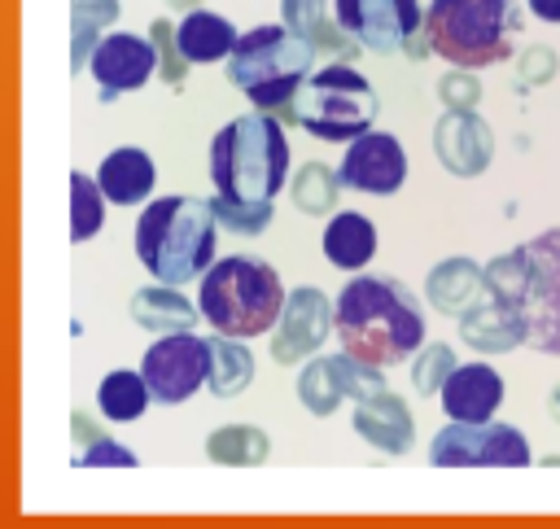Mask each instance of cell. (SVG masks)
Listing matches in <instances>:
<instances>
[{
    "label": "cell",
    "mask_w": 560,
    "mask_h": 529,
    "mask_svg": "<svg viewBox=\"0 0 560 529\" xmlns=\"http://www.w3.org/2000/svg\"><path fill=\"white\" fill-rule=\"evenodd\" d=\"M332 337L372 367H394L424 345V310L394 275H354L332 302Z\"/></svg>",
    "instance_id": "obj_1"
},
{
    "label": "cell",
    "mask_w": 560,
    "mask_h": 529,
    "mask_svg": "<svg viewBox=\"0 0 560 529\" xmlns=\"http://www.w3.org/2000/svg\"><path fill=\"white\" fill-rule=\"evenodd\" d=\"M219 219L201 197H158L136 219V258L162 284H192L214 267Z\"/></svg>",
    "instance_id": "obj_2"
},
{
    "label": "cell",
    "mask_w": 560,
    "mask_h": 529,
    "mask_svg": "<svg viewBox=\"0 0 560 529\" xmlns=\"http://www.w3.org/2000/svg\"><path fill=\"white\" fill-rule=\"evenodd\" d=\"M210 179L232 201H276L289 179V136L267 109L223 122L210 140Z\"/></svg>",
    "instance_id": "obj_3"
},
{
    "label": "cell",
    "mask_w": 560,
    "mask_h": 529,
    "mask_svg": "<svg viewBox=\"0 0 560 529\" xmlns=\"http://www.w3.org/2000/svg\"><path fill=\"white\" fill-rule=\"evenodd\" d=\"M289 293L280 284V271L267 258L254 254H232L219 258L206 275H201V319L223 332V337H262L276 328L280 310H284Z\"/></svg>",
    "instance_id": "obj_4"
},
{
    "label": "cell",
    "mask_w": 560,
    "mask_h": 529,
    "mask_svg": "<svg viewBox=\"0 0 560 529\" xmlns=\"http://www.w3.org/2000/svg\"><path fill=\"white\" fill-rule=\"evenodd\" d=\"M521 0H429L424 35L433 57L459 70H486L516 52Z\"/></svg>",
    "instance_id": "obj_5"
},
{
    "label": "cell",
    "mask_w": 560,
    "mask_h": 529,
    "mask_svg": "<svg viewBox=\"0 0 560 529\" xmlns=\"http://www.w3.org/2000/svg\"><path fill=\"white\" fill-rule=\"evenodd\" d=\"M276 118L302 127L306 136H315L324 144H350L363 131H372L376 92L350 61H332L324 70H311L306 83L298 87V96L276 109Z\"/></svg>",
    "instance_id": "obj_6"
},
{
    "label": "cell",
    "mask_w": 560,
    "mask_h": 529,
    "mask_svg": "<svg viewBox=\"0 0 560 529\" xmlns=\"http://www.w3.org/2000/svg\"><path fill=\"white\" fill-rule=\"evenodd\" d=\"M311 66H315L311 39H302L284 22L280 26H254L228 52V83L236 92H245L258 109L276 114L280 105H289L298 96Z\"/></svg>",
    "instance_id": "obj_7"
},
{
    "label": "cell",
    "mask_w": 560,
    "mask_h": 529,
    "mask_svg": "<svg viewBox=\"0 0 560 529\" xmlns=\"http://www.w3.org/2000/svg\"><path fill=\"white\" fill-rule=\"evenodd\" d=\"M525 267V289L516 297V315L525 328V345L538 354H560V227L538 232L516 245Z\"/></svg>",
    "instance_id": "obj_8"
},
{
    "label": "cell",
    "mask_w": 560,
    "mask_h": 529,
    "mask_svg": "<svg viewBox=\"0 0 560 529\" xmlns=\"http://www.w3.org/2000/svg\"><path fill=\"white\" fill-rule=\"evenodd\" d=\"M529 459L534 455L525 433L499 420H486V424L446 420V428L429 446L433 468H525Z\"/></svg>",
    "instance_id": "obj_9"
},
{
    "label": "cell",
    "mask_w": 560,
    "mask_h": 529,
    "mask_svg": "<svg viewBox=\"0 0 560 529\" xmlns=\"http://www.w3.org/2000/svg\"><path fill=\"white\" fill-rule=\"evenodd\" d=\"M140 372L149 380V393L153 402L162 407H179L188 402L206 376H210V337H197V332H166L158 337L144 358H140Z\"/></svg>",
    "instance_id": "obj_10"
},
{
    "label": "cell",
    "mask_w": 560,
    "mask_h": 529,
    "mask_svg": "<svg viewBox=\"0 0 560 529\" xmlns=\"http://www.w3.org/2000/svg\"><path fill=\"white\" fill-rule=\"evenodd\" d=\"M376 389H389L385 385V367H372V363H359L354 354H328V358H311L302 372H298V402L311 411V415H332L346 398L359 402Z\"/></svg>",
    "instance_id": "obj_11"
},
{
    "label": "cell",
    "mask_w": 560,
    "mask_h": 529,
    "mask_svg": "<svg viewBox=\"0 0 560 529\" xmlns=\"http://www.w3.org/2000/svg\"><path fill=\"white\" fill-rule=\"evenodd\" d=\"M332 17L368 52H402L416 31H424L420 0H332Z\"/></svg>",
    "instance_id": "obj_12"
},
{
    "label": "cell",
    "mask_w": 560,
    "mask_h": 529,
    "mask_svg": "<svg viewBox=\"0 0 560 529\" xmlns=\"http://www.w3.org/2000/svg\"><path fill=\"white\" fill-rule=\"evenodd\" d=\"M332 337V302L324 289L302 284L289 293L276 328H271V358L276 363H302Z\"/></svg>",
    "instance_id": "obj_13"
},
{
    "label": "cell",
    "mask_w": 560,
    "mask_h": 529,
    "mask_svg": "<svg viewBox=\"0 0 560 529\" xmlns=\"http://www.w3.org/2000/svg\"><path fill=\"white\" fill-rule=\"evenodd\" d=\"M337 175H341V188H350V192L394 197L402 188V179H407V153H402L398 136L363 131L359 140H350Z\"/></svg>",
    "instance_id": "obj_14"
},
{
    "label": "cell",
    "mask_w": 560,
    "mask_h": 529,
    "mask_svg": "<svg viewBox=\"0 0 560 529\" xmlns=\"http://www.w3.org/2000/svg\"><path fill=\"white\" fill-rule=\"evenodd\" d=\"M101 101H118L122 92H140L153 74H158V48L149 35H131V31H114L96 44L92 61H88Z\"/></svg>",
    "instance_id": "obj_15"
},
{
    "label": "cell",
    "mask_w": 560,
    "mask_h": 529,
    "mask_svg": "<svg viewBox=\"0 0 560 529\" xmlns=\"http://www.w3.org/2000/svg\"><path fill=\"white\" fill-rule=\"evenodd\" d=\"M433 153L455 179H477L494 157L490 122L477 109H442L433 127Z\"/></svg>",
    "instance_id": "obj_16"
},
{
    "label": "cell",
    "mask_w": 560,
    "mask_h": 529,
    "mask_svg": "<svg viewBox=\"0 0 560 529\" xmlns=\"http://www.w3.org/2000/svg\"><path fill=\"white\" fill-rule=\"evenodd\" d=\"M446 420L459 424H486L503 407V376L490 363H455L446 385L438 389Z\"/></svg>",
    "instance_id": "obj_17"
},
{
    "label": "cell",
    "mask_w": 560,
    "mask_h": 529,
    "mask_svg": "<svg viewBox=\"0 0 560 529\" xmlns=\"http://www.w3.org/2000/svg\"><path fill=\"white\" fill-rule=\"evenodd\" d=\"M354 433L381 450V455H407L411 442H416V420L407 411V402L389 389H376L368 398H359L354 407Z\"/></svg>",
    "instance_id": "obj_18"
},
{
    "label": "cell",
    "mask_w": 560,
    "mask_h": 529,
    "mask_svg": "<svg viewBox=\"0 0 560 529\" xmlns=\"http://www.w3.org/2000/svg\"><path fill=\"white\" fill-rule=\"evenodd\" d=\"M96 184H101L109 205H140V201H149V192L158 184V166H153V157L144 149L122 144V149L101 157Z\"/></svg>",
    "instance_id": "obj_19"
},
{
    "label": "cell",
    "mask_w": 560,
    "mask_h": 529,
    "mask_svg": "<svg viewBox=\"0 0 560 529\" xmlns=\"http://www.w3.org/2000/svg\"><path fill=\"white\" fill-rule=\"evenodd\" d=\"M459 337L464 345H472L477 354H508L516 345H525V328H521V315L516 306L499 302V297H481L472 310L459 315Z\"/></svg>",
    "instance_id": "obj_20"
},
{
    "label": "cell",
    "mask_w": 560,
    "mask_h": 529,
    "mask_svg": "<svg viewBox=\"0 0 560 529\" xmlns=\"http://www.w3.org/2000/svg\"><path fill=\"white\" fill-rule=\"evenodd\" d=\"M486 293H490V289H486V267H477L472 258H442V262L429 271V280H424L429 306L442 310V315H455V319H459L464 310H472Z\"/></svg>",
    "instance_id": "obj_21"
},
{
    "label": "cell",
    "mask_w": 560,
    "mask_h": 529,
    "mask_svg": "<svg viewBox=\"0 0 560 529\" xmlns=\"http://www.w3.org/2000/svg\"><path fill=\"white\" fill-rule=\"evenodd\" d=\"M131 319L144 328V332H158V337H166V332H192V324H197V315H201V306H192L175 284H149V289H136L131 293Z\"/></svg>",
    "instance_id": "obj_22"
},
{
    "label": "cell",
    "mask_w": 560,
    "mask_h": 529,
    "mask_svg": "<svg viewBox=\"0 0 560 529\" xmlns=\"http://www.w3.org/2000/svg\"><path fill=\"white\" fill-rule=\"evenodd\" d=\"M376 254V227L368 214L359 210H337L324 227V258L337 267V271H359L368 267Z\"/></svg>",
    "instance_id": "obj_23"
},
{
    "label": "cell",
    "mask_w": 560,
    "mask_h": 529,
    "mask_svg": "<svg viewBox=\"0 0 560 529\" xmlns=\"http://www.w3.org/2000/svg\"><path fill=\"white\" fill-rule=\"evenodd\" d=\"M179 31V48L192 66H210V61H228V52L236 48V26L223 17V13H210V9H192L184 13V22L175 26Z\"/></svg>",
    "instance_id": "obj_24"
},
{
    "label": "cell",
    "mask_w": 560,
    "mask_h": 529,
    "mask_svg": "<svg viewBox=\"0 0 560 529\" xmlns=\"http://www.w3.org/2000/svg\"><path fill=\"white\" fill-rule=\"evenodd\" d=\"M214 398H236L254 385V354L245 337H210V376H206Z\"/></svg>",
    "instance_id": "obj_25"
},
{
    "label": "cell",
    "mask_w": 560,
    "mask_h": 529,
    "mask_svg": "<svg viewBox=\"0 0 560 529\" xmlns=\"http://www.w3.org/2000/svg\"><path fill=\"white\" fill-rule=\"evenodd\" d=\"M118 13V0H70V70H88L96 44L105 39V26H114Z\"/></svg>",
    "instance_id": "obj_26"
},
{
    "label": "cell",
    "mask_w": 560,
    "mask_h": 529,
    "mask_svg": "<svg viewBox=\"0 0 560 529\" xmlns=\"http://www.w3.org/2000/svg\"><path fill=\"white\" fill-rule=\"evenodd\" d=\"M149 402H153V393H149L144 372L118 367V372H109V376L96 385V407H101V415L114 420V424L140 420V415L149 411Z\"/></svg>",
    "instance_id": "obj_27"
},
{
    "label": "cell",
    "mask_w": 560,
    "mask_h": 529,
    "mask_svg": "<svg viewBox=\"0 0 560 529\" xmlns=\"http://www.w3.org/2000/svg\"><path fill=\"white\" fill-rule=\"evenodd\" d=\"M271 450V437L258 424H223L206 437V455L223 468H258Z\"/></svg>",
    "instance_id": "obj_28"
},
{
    "label": "cell",
    "mask_w": 560,
    "mask_h": 529,
    "mask_svg": "<svg viewBox=\"0 0 560 529\" xmlns=\"http://www.w3.org/2000/svg\"><path fill=\"white\" fill-rule=\"evenodd\" d=\"M293 205L302 210V214H311V219H319V214H332V205H337V192H341V175L332 171V166H324V162H306L298 175H293Z\"/></svg>",
    "instance_id": "obj_29"
},
{
    "label": "cell",
    "mask_w": 560,
    "mask_h": 529,
    "mask_svg": "<svg viewBox=\"0 0 560 529\" xmlns=\"http://www.w3.org/2000/svg\"><path fill=\"white\" fill-rule=\"evenodd\" d=\"M105 227V192L96 184V175L74 171L70 175V240L83 245Z\"/></svg>",
    "instance_id": "obj_30"
},
{
    "label": "cell",
    "mask_w": 560,
    "mask_h": 529,
    "mask_svg": "<svg viewBox=\"0 0 560 529\" xmlns=\"http://www.w3.org/2000/svg\"><path fill=\"white\" fill-rule=\"evenodd\" d=\"M210 210L219 227L236 236H262L271 227V201H232V197H210Z\"/></svg>",
    "instance_id": "obj_31"
},
{
    "label": "cell",
    "mask_w": 560,
    "mask_h": 529,
    "mask_svg": "<svg viewBox=\"0 0 560 529\" xmlns=\"http://www.w3.org/2000/svg\"><path fill=\"white\" fill-rule=\"evenodd\" d=\"M149 39H153V48H158V74H162V83L166 87H184V79H188V57H184V48H179V31L171 26V17H153V26H149Z\"/></svg>",
    "instance_id": "obj_32"
},
{
    "label": "cell",
    "mask_w": 560,
    "mask_h": 529,
    "mask_svg": "<svg viewBox=\"0 0 560 529\" xmlns=\"http://www.w3.org/2000/svg\"><path fill=\"white\" fill-rule=\"evenodd\" d=\"M455 372V350L451 345H442V341H433V345H420L416 350V363H411V385H416V393L420 398H433L442 385H446V376Z\"/></svg>",
    "instance_id": "obj_33"
},
{
    "label": "cell",
    "mask_w": 560,
    "mask_h": 529,
    "mask_svg": "<svg viewBox=\"0 0 560 529\" xmlns=\"http://www.w3.org/2000/svg\"><path fill=\"white\" fill-rule=\"evenodd\" d=\"M438 101H442V109H477V105H481V83H477V74L451 66V70L438 79Z\"/></svg>",
    "instance_id": "obj_34"
},
{
    "label": "cell",
    "mask_w": 560,
    "mask_h": 529,
    "mask_svg": "<svg viewBox=\"0 0 560 529\" xmlns=\"http://www.w3.org/2000/svg\"><path fill=\"white\" fill-rule=\"evenodd\" d=\"M280 17L289 31H298L302 39H315L332 17H328V0H280Z\"/></svg>",
    "instance_id": "obj_35"
},
{
    "label": "cell",
    "mask_w": 560,
    "mask_h": 529,
    "mask_svg": "<svg viewBox=\"0 0 560 529\" xmlns=\"http://www.w3.org/2000/svg\"><path fill=\"white\" fill-rule=\"evenodd\" d=\"M74 463H79V468H136V450H127V446L114 442V437H101V442L83 446V450L74 455Z\"/></svg>",
    "instance_id": "obj_36"
},
{
    "label": "cell",
    "mask_w": 560,
    "mask_h": 529,
    "mask_svg": "<svg viewBox=\"0 0 560 529\" xmlns=\"http://www.w3.org/2000/svg\"><path fill=\"white\" fill-rule=\"evenodd\" d=\"M556 48H547V44H534V48H525L521 57H516V79L525 83V87H538V83H547L551 74H556Z\"/></svg>",
    "instance_id": "obj_37"
},
{
    "label": "cell",
    "mask_w": 560,
    "mask_h": 529,
    "mask_svg": "<svg viewBox=\"0 0 560 529\" xmlns=\"http://www.w3.org/2000/svg\"><path fill=\"white\" fill-rule=\"evenodd\" d=\"M70 433H74V442H79V446H92V442L109 437V433H105L96 420H88L83 411H74V415H70Z\"/></svg>",
    "instance_id": "obj_38"
},
{
    "label": "cell",
    "mask_w": 560,
    "mask_h": 529,
    "mask_svg": "<svg viewBox=\"0 0 560 529\" xmlns=\"http://www.w3.org/2000/svg\"><path fill=\"white\" fill-rule=\"evenodd\" d=\"M402 57H411V61H424V57H433V48H429V35H424V31H416V35L407 39Z\"/></svg>",
    "instance_id": "obj_39"
},
{
    "label": "cell",
    "mask_w": 560,
    "mask_h": 529,
    "mask_svg": "<svg viewBox=\"0 0 560 529\" xmlns=\"http://www.w3.org/2000/svg\"><path fill=\"white\" fill-rule=\"evenodd\" d=\"M529 4V13L534 17H542V22H556L560 26V0H525Z\"/></svg>",
    "instance_id": "obj_40"
},
{
    "label": "cell",
    "mask_w": 560,
    "mask_h": 529,
    "mask_svg": "<svg viewBox=\"0 0 560 529\" xmlns=\"http://www.w3.org/2000/svg\"><path fill=\"white\" fill-rule=\"evenodd\" d=\"M166 9L171 13H192V9H201V0H166Z\"/></svg>",
    "instance_id": "obj_41"
},
{
    "label": "cell",
    "mask_w": 560,
    "mask_h": 529,
    "mask_svg": "<svg viewBox=\"0 0 560 529\" xmlns=\"http://www.w3.org/2000/svg\"><path fill=\"white\" fill-rule=\"evenodd\" d=\"M547 415H551V420L560 424V385H556V389L547 393Z\"/></svg>",
    "instance_id": "obj_42"
}]
</instances>
